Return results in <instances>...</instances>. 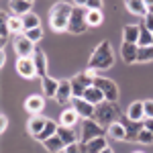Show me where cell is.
Here are the masks:
<instances>
[{
    "label": "cell",
    "instance_id": "7c38bea8",
    "mask_svg": "<svg viewBox=\"0 0 153 153\" xmlns=\"http://www.w3.org/2000/svg\"><path fill=\"white\" fill-rule=\"evenodd\" d=\"M137 53H139V45L137 43L123 41V45H120V57H123L125 63H137Z\"/></svg>",
    "mask_w": 153,
    "mask_h": 153
},
{
    "label": "cell",
    "instance_id": "f1b7e54d",
    "mask_svg": "<svg viewBox=\"0 0 153 153\" xmlns=\"http://www.w3.org/2000/svg\"><path fill=\"white\" fill-rule=\"evenodd\" d=\"M0 16H2V27H0V43H2V47L6 45V41H8V35H10V29H8V14L2 10L0 12Z\"/></svg>",
    "mask_w": 153,
    "mask_h": 153
},
{
    "label": "cell",
    "instance_id": "8fae6325",
    "mask_svg": "<svg viewBox=\"0 0 153 153\" xmlns=\"http://www.w3.org/2000/svg\"><path fill=\"white\" fill-rule=\"evenodd\" d=\"M74 98V90H71V80H59V88L57 94H55V100L59 104H65Z\"/></svg>",
    "mask_w": 153,
    "mask_h": 153
},
{
    "label": "cell",
    "instance_id": "30bf717a",
    "mask_svg": "<svg viewBox=\"0 0 153 153\" xmlns=\"http://www.w3.org/2000/svg\"><path fill=\"white\" fill-rule=\"evenodd\" d=\"M74 102V108L80 112L82 118H94V112H96V106L92 102H88L86 98H71Z\"/></svg>",
    "mask_w": 153,
    "mask_h": 153
},
{
    "label": "cell",
    "instance_id": "f35d334b",
    "mask_svg": "<svg viewBox=\"0 0 153 153\" xmlns=\"http://www.w3.org/2000/svg\"><path fill=\"white\" fill-rule=\"evenodd\" d=\"M143 27H145L147 31H151V33H153V14H151V12H147V14L143 16Z\"/></svg>",
    "mask_w": 153,
    "mask_h": 153
},
{
    "label": "cell",
    "instance_id": "b9f144b4",
    "mask_svg": "<svg viewBox=\"0 0 153 153\" xmlns=\"http://www.w3.org/2000/svg\"><path fill=\"white\" fill-rule=\"evenodd\" d=\"M143 127L153 133V118H151V117H145V118H143Z\"/></svg>",
    "mask_w": 153,
    "mask_h": 153
},
{
    "label": "cell",
    "instance_id": "52a82bcc",
    "mask_svg": "<svg viewBox=\"0 0 153 153\" xmlns=\"http://www.w3.org/2000/svg\"><path fill=\"white\" fill-rule=\"evenodd\" d=\"M35 49H37L35 43L25 35V33H21V35L14 37V51H16L19 57H33Z\"/></svg>",
    "mask_w": 153,
    "mask_h": 153
},
{
    "label": "cell",
    "instance_id": "4316f807",
    "mask_svg": "<svg viewBox=\"0 0 153 153\" xmlns=\"http://www.w3.org/2000/svg\"><path fill=\"white\" fill-rule=\"evenodd\" d=\"M125 123V127H127V141H137V135H139V131L143 129V123H137V120H123Z\"/></svg>",
    "mask_w": 153,
    "mask_h": 153
},
{
    "label": "cell",
    "instance_id": "836d02e7",
    "mask_svg": "<svg viewBox=\"0 0 153 153\" xmlns=\"http://www.w3.org/2000/svg\"><path fill=\"white\" fill-rule=\"evenodd\" d=\"M137 143H143V145H151V143H153V133H151V131H147L145 127H143V129L139 131V135H137Z\"/></svg>",
    "mask_w": 153,
    "mask_h": 153
},
{
    "label": "cell",
    "instance_id": "f546056e",
    "mask_svg": "<svg viewBox=\"0 0 153 153\" xmlns=\"http://www.w3.org/2000/svg\"><path fill=\"white\" fill-rule=\"evenodd\" d=\"M149 61H153V45L139 47V53H137V63H149Z\"/></svg>",
    "mask_w": 153,
    "mask_h": 153
},
{
    "label": "cell",
    "instance_id": "d590c367",
    "mask_svg": "<svg viewBox=\"0 0 153 153\" xmlns=\"http://www.w3.org/2000/svg\"><path fill=\"white\" fill-rule=\"evenodd\" d=\"M145 45H153V33L143 27L141 29V37H139V47H145Z\"/></svg>",
    "mask_w": 153,
    "mask_h": 153
},
{
    "label": "cell",
    "instance_id": "ac0fdd59",
    "mask_svg": "<svg viewBox=\"0 0 153 153\" xmlns=\"http://www.w3.org/2000/svg\"><path fill=\"white\" fill-rule=\"evenodd\" d=\"M41 88H43V92H45V98H55L57 88H59V80L51 78V76H43V78H41Z\"/></svg>",
    "mask_w": 153,
    "mask_h": 153
},
{
    "label": "cell",
    "instance_id": "9c48e42d",
    "mask_svg": "<svg viewBox=\"0 0 153 153\" xmlns=\"http://www.w3.org/2000/svg\"><path fill=\"white\" fill-rule=\"evenodd\" d=\"M16 74L21 78H35L37 76V68H35V61L33 57H19L16 59Z\"/></svg>",
    "mask_w": 153,
    "mask_h": 153
},
{
    "label": "cell",
    "instance_id": "5bb4252c",
    "mask_svg": "<svg viewBox=\"0 0 153 153\" xmlns=\"http://www.w3.org/2000/svg\"><path fill=\"white\" fill-rule=\"evenodd\" d=\"M47 117H43V114H33V117L29 118V123H27V129L31 133V137H37L41 131L45 129V125H47Z\"/></svg>",
    "mask_w": 153,
    "mask_h": 153
},
{
    "label": "cell",
    "instance_id": "44dd1931",
    "mask_svg": "<svg viewBox=\"0 0 153 153\" xmlns=\"http://www.w3.org/2000/svg\"><path fill=\"white\" fill-rule=\"evenodd\" d=\"M33 61H35V68H37V76H39V78L47 76V57H45V51L35 49V53H33Z\"/></svg>",
    "mask_w": 153,
    "mask_h": 153
},
{
    "label": "cell",
    "instance_id": "c3c4849f",
    "mask_svg": "<svg viewBox=\"0 0 153 153\" xmlns=\"http://www.w3.org/2000/svg\"><path fill=\"white\" fill-rule=\"evenodd\" d=\"M135 153H143V151H135Z\"/></svg>",
    "mask_w": 153,
    "mask_h": 153
},
{
    "label": "cell",
    "instance_id": "8d00e7d4",
    "mask_svg": "<svg viewBox=\"0 0 153 153\" xmlns=\"http://www.w3.org/2000/svg\"><path fill=\"white\" fill-rule=\"evenodd\" d=\"M63 153H88V147H86V143L78 141V143H71V145H68Z\"/></svg>",
    "mask_w": 153,
    "mask_h": 153
},
{
    "label": "cell",
    "instance_id": "681fc988",
    "mask_svg": "<svg viewBox=\"0 0 153 153\" xmlns=\"http://www.w3.org/2000/svg\"><path fill=\"white\" fill-rule=\"evenodd\" d=\"M29 2H35V0H29Z\"/></svg>",
    "mask_w": 153,
    "mask_h": 153
},
{
    "label": "cell",
    "instance_id": "74e56055",
    "mask_svg": "<svg viewBox=\"0 0 153 153\" xmlns=\"http://www.w3.org/2000/svg\"><path fill=\"white\" fill-rule=\"evenodd\" d=\"M102 6H104L102 0H88V4H86L88 10H102Z\"/></svg>",
    "mask_w": 153,
    "mask_h": 153
},
{
    "label": "cell",
    "instance_id": "3957f363",
    "mask_svg": "<svg viewBox=\"0 0 153 153\" xmlns=\"http://www.w3.org/2000/svg\"><path fill=\"white\" fill-rule=\"evenodd\" d=\"M120 117V110H118L117 102H110V100H104L100 104H96V112L94 118L102 125V127H110L117 118Z\"/></svg>",
    "mask_w": 153,
    "mask_h": 153
},
{
    "label": "cell",
    "instance_id": "ab89813d",
    "mask_svg": "<svg viewBox=\"0 0 153 153\" xmlns=\"http://www.w3.org/2000/svg\"><path fill=\"white\" fill-rule=\"evenodd\" d=\"M143 110H145V117L153 118V100H143Z\"/></svg>",
    "mask_w": 153,
    "mask_h": 153
},
{
    "label": "cell",
    "instance_id": "d6986e66",
    "mask_svg": "<svg viewBox=\"0 0 153 153\" xmlns=\"http://www.w3.org/2000/svg\"><path fill=\"white\" fill-rule=\"evenodd\" d=\"M125 6L135 16H145L149 12V6L145 4V0H125Z\"/></svg>",
    "mask_w": 153,
    "mask_h": 153
},
{
    "label": "cell",
    "instance_id": "7a4b0ae2",
    "mask_svg": "<svg viewBox=\"0 0 153 153\" xmlns=\"http://www.w3.org/2000/svg\"><path fill=\"white\" fill-rule=\"evenodd\" d=\"M114 65V53H112V45L110 41H100L98 47L94 49V53L88 59V68L92 70H108Z\"/></svg>",
    "mask_w": 153,
    "mask_h": 153
},
{
    "label": "cell",
    "instance_id": "484cf974",
    "mask_svg": "<svg viewBox=\"0 0 153 153\" xmlns=\"http://www.w3.org/2000/svg\"><path fill=\"white\" fill-rule=\"evenodd\" d=\"M57 129H59V125L57 123H55V120H51V118H49L47 120V125H45V129L41 131V133H39V135H37V137H33V139H37V141H47L49 137H53V135H55V133H57Z\"/></svg>",
    "mask_w": 153,
    "mask_h": 153
},
{
    "label": "cell",
    "instance_id": "ee69618b",
    "mask_svg": "<svg viewBox=\"0 0 153 153\" xmlns=\"http://www.w3.org/2000/svg\"><path fill=\"white\" fill-rule=\"evenodd\" d=\"M6 63V53H4V47L0 49V65H4Z\"/></svg>",
    "mask_w": 153,
    "mask_h": 153
},
{
    "label": "cell",
    "instance_id": "e575fe53",
    "mask_svg": "<svg viewBox=\"0 0 153 153\" xmlns=\"http://www.w3.org/2000/svg\"><path fill=\"white\" fill-rule=\"evenodd\" d=\"M23 33H25L27 37H29V39H31L33 43H39V41L43 39V29H41V27H35V29H29V31H23Z\"/></svg>",
    "mask_w": 153,
    "mask_h": 153
},
{
    "label": "cell",
    "instance_id": "d6a6232c",
    "mask_svg": "<svg viewBox=\"0 0 153 153\" xmlns=\"http://www.w3.org/2000/svg\"><path fill=\"white\" fill-rule=\"evenodd\" d=\"M8 29H10V33H16V35H21V33L25 31L23 16H10V19H8Z\"/></svg>",
    "mask_w": 153,
    "mask_h": 153
},
{
    "label": "cell",
    "instance_id": "cb8c5ba5",
    "mask_svg": "<svg viewBox=\"0 0 153 153\" xmlns=\"http://www.w3.org/2000/svg\"><path fill=\"white\" fill-rule=\"evenodd\" d=\"M82 98H86L88 102H92L94 106L106 100V98H104V94H102V90H100L98 86H90V88H86V92H84V96H82Z\"/></svg>",
    "mask_w": 153,
    "mask_h": 153
},
{
    "label": "cell",
    "instance_id": "8992f818",
    "mask_svg": "<svg viewBox=\"0 0 153 153\" xmlns=\"http://www.w3.org/2000/svg\"><path fill=\"white\" fill-rule=\"evenodd\" d=\"M86 29H88L86 12L82 8H78V6H74L71 16H70V25H68V33H71V35H82V33H86Z\"/></svg>",
    "mask_w": 153,
    "mask_h": 153
},
{
    "label": "cell",
    "instance_id": "4dcf8cb0",
    "mask_svg": "<svg viewBox=\"0 0 153 153\" xmlns=\"http://www.w3.org/2000/svg\"><path fill=\"white\" fill-rule=\"evenodd\" d=\"M23 25H25V31H29V29L41 27V19L35 12H27V14H23Z\"/></svg>",
    "mask_w": 153,
    "mask_h": 153
},
{
    "label": "cell",
    "instance_id": "e0dca14e",
    "mask_svg": "<svg viewBox=\"0 0 153 153\" xmlns=\"http://www.w3.org/2000/svg\"><path fill=\"white\" fill-rule=\"evenodd\" d=\"M80 112L71 106V108H65L63 112H61V117H59V125H65V127H78V123H80Z\"/></svg>",
    "mask_w": 153,
    "mask_h": 153
},
{
    "label": "cell",
    "instance_id": "7bdbcfd3",
    "mask_svg": "<svg viewBox=\"0 0 153 153\" xmlns=\"http://www.w3.org/2000/svg\"><path fill=\"white\" fill-rule=\"evenodd\" d=\"M74 2V6H78V8H86V4H88V0H71Z\"/></svg>",
    "mask_w": 153,
    "mask_h": 153
},
{
    "label": "cell",
    "instance_id": "6da1fadb",
    "mask_svg": "<svg viewBox=\"0 0 153 153\" xmlns=\"http://www.w3.org/2000/svg\"><path fill=\"white\" fill-rule=\"evenodd\" d=\"M74 10V4L70 2H57L51 6L49 10V27L55 31V33H65L68 31V25H70V16Z\"/></svg>",
    "mask_w": 153,
    "mask_h": 153
},
{
    "label": "cell",
    "instance_id": "f6af8a7d",
    "mask_svg": "<svg viewBox=\"0 0 153 153\" xmlns=\"http://www.w3.org/2000/svg\"><path fill=\"white\" fill-rule=\"evenodd\" d=\"M100 153H114V151H112L110 147H104V149H102V151H100Z\"/></svg>",
    "mask_w": 153,
    "mask_h": 153
},
{
    "label": "cell",
    "instance_id": "ffe728a7",
    "mask_svg": "<svg viewBox=\"0 0 153 153\" xmlns=\"http://www.w3.org/2000/svg\"><path fill=\"white\" fill-rule=\"evenodd\" d=\"M141 29L143 27H139V25H127V27L123 29V41H127V43H137V45H139Z\"/></svg>",
    "mask_w": 153,
    "mask_h": 153
},
{
    "label": "cell",
    "instance_id": "603a6c76",
    "mask_svg": "<svg viewBox=\"0 0 153 153\" xmlns=\"http://www.w3.org/2000/svg\"><path fill=\"white\" fill-rule=\"evenodd\" d=\"M43 147H45L49 153H61V151H65L68 145L61 141V137H57V133H55L53 137H49L47 141H43Z\"/></svg>",
    "mask_w": 153,
    "mask_h": 153
},
{
    "label": "cell",
    "instance_id": "60d3db41",
    "mask_svg": "<svg viewBox=\"0 0 153 153\" xmlns=\"http://www.w3.org/2000/svg\"><path fill=\"white\" fill-rule=\"evenodd\" d=\"M6 129H8V117L2 112V117H0V133H4Z\"/></svg>",
    "mask_w": 153,
    "mask_h": 153
},
{
    "label": "cell",
    "instance_id": "2e32d148",
    "mask_svg": "<svg viewBox=\"0 0 153 153\" xmlns=\"http://www.w3.org/2000/svg\"><path fill=\"white\" fill-rule=\"evenodd\" d=\"M45 108V98L43 96H29L27 100H25V110L27 112H31V114H41V110Z\"/></svg>",
    "mask_w": 153,
    "mask_h": 153
},
{
    "label": "cell",
    "instance_id": "d4e9b609",
    "mask_svg": "<svg viewBox=\"0 0 153 153\" xmlns=\"http://www.w3.org/2000/svg\"><path fill=\"white\" fill-rule=\"evenodd\" d=\"M127 118L137 120V123H143V118H145V110H143V102H141V100H135V102L129 106V110H127Z\"/></svg>",
    "mask_w": 153,
    "mask_h": 153
},
{
    "label": "cell",
    "instance_id": "bcb514c9",
    "mask_svg": "<svg viewBox=\"0 0 153 153\" xmlns=\"http://www.w3.org/2000/svg\"><path fill=\"white\" fill-rule=\"evenodd\" d=\"M145 4H147V6H153V0H145Z\"/></svg>",
    "mask_w": 153,
    "mask_h": 153
},
{
    "label": "cell",
    "instance_id": "277c9868",
    "mask_svg": "<svg viewBox=\"0 0 153 153\" xmlns=\"http://www.w3.org/2000/svg\"><path fill=\"white\" fill-rule=\"evenodd\" d=\"M71 80V90H74V98H82L84 92H86V88H90V86H94V80H96V70L92 68H88L86 71H80V74H76Z\"/></svg>",
    "mask_w": 153,
    "mask_h": 153
},
{
    "label": "cell",
    "instance_id": "83f0119b",
    "mask_svg": "<svg viewBox=\"0 0 153 153\" xmlns=\"http://www.w3.org/2000/svg\"><path fill=\"white\" fill-rule=\"evenodd\" d=\"M86 147H88V153H100L104 147H108V143H106V137H104V135H100V137L90 139V141L86 143Z\"/></svg>",
    "mask_w": 153,
    "mask_h": 153
},
{
    "label": "cell",
    "instance_id": "9a60e30c",
    "mask_svg": "<svg viewBox=\"0 0 153 153\" xmlns=\"http://www.w3.org/2000/svg\"><path fill=\"white\" fill-rule=\"evenodd\" d=\"M106 133L114 141H127V127H125L123 120H114L110 127H106Z\"/></svg>",
    "mask_w": 153,
    "mask_h": 153
},
{
    "label": "cell",
    "instance_id": "7dc6e473",
    "mask_svg": "<svg viewBox=\"0 0 153 153\" xmlns=\"http://www.w3.org/2000/svg\"><path fill=\"white\" fill-rule=\"evenodd\" d=\"M149 12H151V14H153V6H149Z\"/></svg>",
    "mask_w": 153,
    "mask_h": 153
},
{
    "label": "cell",
    "instance_id": "5b68a950",
    "mask_svg": "<svg viewBox=\"0 0 153 153\" xmlns=\"http://www.w3.org/2000/svg\"><path fill=\"white\" fill-rule=\"evenodd\" d=\"M104 133H106L104 127H102L96 118H84L82 125H80V141L88 143L90 139L100 137V135H104Z\"/></svg>",
    "mask_w": 153,
    "mask_h": 153
},
{
    "label": "cell",
    "instance_id": "4fadbf2b",
    "mask_svg": "<svg viewBox=\"0 0 153 153\" xmlns=\"http://www.w3.org/2000/svg\"><path fill=\"white\" fill-rule=\"evenodd\" d=\"M57 137H61V141L65 145L80 141V131H76V127H65V125H59L57 129Z\"/></svg>",
    "mask_w": 153,
    "mask_h": 153
},
{
    "label": "cell",
    "instance_id": "ba28073f",
    "mask_svg": "<svg viewBox=\"0 0 153 153\" xmlns=\"http://www.w3.org/2000/svg\"><path fill=\"white\" fill-rule=\"evenodd\" d=\"M94 86H98V88L102 90V94H104L106 100H110V102H117L118 100V86L112 82V80L102 78V76H96Z\"/></svg>",
    "mask_w": 153,
    "mask_h": 153
},
{
    "label": "cell",
    "instance_id": "7402d4cb",
    "mask_svg": "<svg viewBox=\"0 0 153 153\" xmlns=\"http://www.w3.org/2000/svg\"><path fill=\"white\" fill-rule=\"evenodd\" d=\"M8 6H10L12 14L23 16V14H27V12H31L33 2H29V0H8Z\"/></svg>",
    "mask_w": 153,
    "mask_h": 153
},
{
    "label": "cell",
    "instance_id": "1f68e13d",
    "mask_svg": "<svg viewBox=\"0 0 153 153\" xmlns=\"http://www.w3.org/2000/svg\"><path fill=\"white\" fill-rule=\"evenodd\" d=\"M86 21H88V27H98V25H102V21H104L102 10H88L86 12Z\"/></svg>",
    "mask_w": 153,
    "mask_h": 153
}]
</instances>
